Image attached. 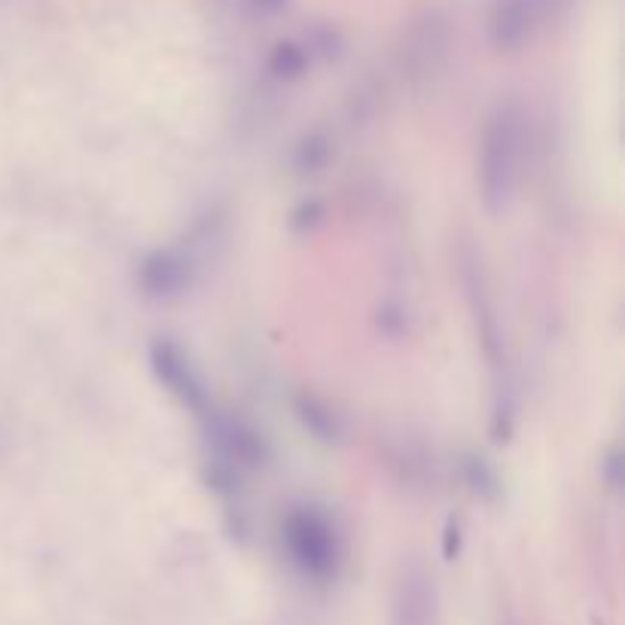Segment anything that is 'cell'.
Wrapping results in <instances>:
<instances>
[{"label":"cell","instance_id":"obj_6","mask_svg":"<svg viewBox=\"0 0 625 625\" xmlns=\"http://www.w3.org/2000/svg\"><path fill=\"white\" fill-rule=\"evenodd\" d=\"M193 281V263L180 250L159 247L138 266V287L150 299H177Z\"/></svg>","mask_w":625,"mask_h":625},{"label":"cell","instance_id":"obj_13","mask_svg":"<svg viewBox=\"0 0 625 625\" xmlns=\"http://www.w3.org/2000/svg\"><path fill=\"white\" fill-rule=\"evenodd\" d=\"M321 217H324V202L308 199V202H302V205L290 214V226H293V229H311V226H318V223H321Z\"/></svg>","mask_w":625,"mask_h":625},{"label":"cell","instance_id":"obj_11","mask_svg":"<svg viewBox=\"0 0 625 625\" xmlns=\"http://www.w3.org/2000/svg\"><path fill=\"white\" fill-rule=\"evenodd\" d=\"M464 479H467V488L479 500H485V504H497L500 500V476L494 473V467L482 455L464 458Z\"/></svg>","mask_w":625,"mask_h":625},{"label":"cell","instance_id":"obj_9","mask_svg":"<svg viewBox=\"0 0 625 625\" xmlns=\"http://www.w3.org/2000/svg\"><path fill=\"white\" fill-rule=\"evenodd\" d=\"M296 418L302 421V427L315 436L321 443H336L342 436V421L339 415L315 394H299L296 397Z\"/></svg>","mask_w":625,"mask_h":625},{"label":"cell","instance_id":"obj_1","mask_svg":"<svg viewBox=\"0 0 625 625\" xmlns=\"http://www.w3.org/2000/svg\"><path fill=\"white\" fill-rule=\"evenodd\" d=\"M528 129L525 110L516 101H500L482 122L476 153V186L482 208L497 217L516 199L525 165Z\"/></svg>","mask_w":625,"mask_h":625},{"label":"cell","instance_id":"obj_7","mask_svg":"<svg viewBox=\"0 0 625 625\" xmlns=\"http://www.w3.org/2000/svg\"><path fill=\"white\" fill-rule=\"evenodd\" d=\"M446 49H449V37H446V25L430 16L424 19L406 49H403V74L412 80V83H427L440 74V68L446 65Z\"/></svg>","mask_w":625,"mask_h":625},{"label":"cell","instance_id":"obj_10","mask_svg":"<svg viewBox=\"0 0 625 625\" xmlns=\"http://www.w3.org/2000/svg\"><path fill=\"white\" fill-rule=\"evenodd\" d=\"M333 159V144L324 132H308L296 150H293V168L296 174H318Z\"/></svg>","mask_w":625,"mask_h":625},{"label":"cell","instance_id":"obj_14","mask_svg":"<svg viewBox=\"0 0 625 625\" xmlns=\"http://www.w3.org/2000/svg\"><path fill=\"white\" fill-rule=\"evenodd\" d=\"M601 476H604V482H607L610 491H619V485H622V452H619L616 446L604 455V461H601Z\"/></svg>","mask_w":625,"mask_h":625},{"label":"cell","instance_id":"obj_12","mask_svg":"<svg viewBox=\"0 0 625 625\" xmlns=\"http://www.w3.org/2000/svg\"><path fill=\"white\" fill-rule=\"evenodd\" d=\"M305 68H308V55L296 43H281L272 52V71L281 80H296L305 74Z\"/></svg>","mask_w":625,"mask_h":625},{"label":"cell","instance_id":"obj_3","mask_svg":"<svg viewBox=\"0 0 625 625\" xmlns=\"http://www.w3.org/2000/svg\"><path fill=\"white\" fill-rule=\"evenodd\" d=\"M150 366L159 385L193 415H208V391L193 360L171 339H156L150 345Z\"/></svg>","mask_w":625,"mask_h":625},{"label":"cell","instance_id":"obj_8","mask_svg":"<svg viewBox=\"0 0 625 625\" xmlns=\"http://www.w3.org/2000/svg\"><path fill=\"white\" fill-rule=\"evenodd\" d=\"M394 625H427L433 616V577L421 561H406L394 580Z\"/></svg>","mask_w":625,"mask_h":625},{"label":"cell","instance_id":"obj_2","mask_svg":"<svg viewBox=\"0 0 625 625\" xmlns=\"http://www.w3.org/2000/svg\"><path fill=\"white\" fill-rule=\"evenodd\" d=\"M284 546L293 558V565L311 580H330L339 568V537L333 522L315 507H296L287 513L284 525Z\"/></svg>","mask_w":625,"mask_h":625},{"label":"cell","instance_id":"obj_15","mask_svg":"<svg viewBox=\"0 0 625 625\" xmlns=\"http://www.w3.org/2000/svg\"><path fill=\"white\" fill-rule=\"evenodd\" d=\"M458 552H461V525H458V519H449L446 531H443V555H446V561H455Z\"/></svg>","mask_w":625,"mask_h":625},{"label":"cell","instance_id":"obj_4","mask_svg":"<svg viewBox=\"0 0 625 625\" xmlns=\"http://www.w3.org/2000/svg\"><path fill=\"white\" fill-rule=\"evenodd\" d=\"M211 440L217 452L223 455V464H229L232 470L235 467L260 470L269 461L266 440L241 418H232V415L211 418Z\"/></svg>","mask_w":625,"mask_h":625},{"label":"cell","instance_id":"obj_5","mask_svg":"<svg viewBox=\"0 0 625 625\" xmlns=\"http://www.w3.org/2000/svg\"><path fill=\"white\" fill-rule=\"evenodd\" d=\"M549 0H497L491 13V43L500 52H516L522 49L540 19L546 16Z\"/></svg>","mask_w":625,"mask_h":625}]
</instances>
